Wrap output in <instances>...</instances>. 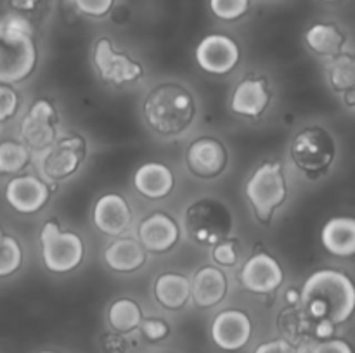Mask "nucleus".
I'll return each instance as SVG.
<instances>
[{"instance_id": "obj_1", "label": "nucleus", "mask_w": 355, "mask_h": 353, "mask_svg": "<svg viewBox=\"0 0 355 353\" xmlns=\"http://www.w3.org/2000/svg\"><path fill=\"white\" fill-rule=\"evenodd\" d=\"M300 301L314 318H329L333 324L349 320L355 307V289L340 270H318L304 284Z\"/></svg>"}, {"instance_id": "obj_2", "label": "nucleus", "mask_w": 355, "mask_h": 353, "mask_svg": "<svg viewBox=\"0 0 355 353\" xmlns=\"http://www.w3.org/2000/svg\"><path fill=\"white\" fill-rule=\"evenodd\" d=\"M196 106L189 90L175 83L153 89L142 104V114L149 127L159 135H179L193 123Z\"/></svg>"}, {"instance_id": "obj_3", "label": "nucleus", "mask_w": 355, "mask_h": 353, "mask_svg": "<svg viewBox=\"0 0 355 353\" xmlns=\"http://www.w3.org/2000/svg\"><path fill=\"white\" fill-rule=\"evenodd\" d=\"M245 192L257 218L262 221H269L274 217V211L284 203L288 196L286 180H284L281 163L267 161L259 166L250 176Z\"/></svg>"}, {"instance_id": "obj_4", "label": "nucleus", "mask_w": 355, "mask_h": 353, "mask_svg": "<svg viewBox=\"0 0 355 353\" xmlns=\"http://www.w3.org/2000/svg\"><path fill=\"white\" fill-rule=\"evenodd\" d=\"M42 258L51 272L66 273L82 263L85 249L75 232L62 230L55 221H47L40 232Z\"/></svg>"}, {"instance_id": "obj_5", "label": "nucleus", "mask_w": 355, "mask_h": 353, "mask_svg": "<svg viewBox=\"0 0 355 353\" xmlns=\"http://www.w3.org/2000/svg\"><path fill=\"white\" fill-rule=\"evenodd\" d=\"M336 154L331 134L321 127H309L298 132L291 142V158L295 165L309 175L326 172Z\"/></svg>"}, {"instance_id": "obj_6", "label": "nucleus", "mask_w": 355, "mask_h": 353, "mask_svg": "<svg viewBox=\"0 0 355 353\" xmlns=\"http://www.w3.org/2000/svg\"><path fill=\"white\" fill-rule=\"evenodd\" d=\"M37 64L33 35L0 37V83L10 85L31 75Z\"/></svg>"}, {"instance_id": "obj_7", "label": "nucleus", "mask_w": 355, "mask_h": 353, "mask_svg": "<svg viewBox=\"0 0 355 353\" xmlns=\"http://www.w3.org/2000/svg\"><path fill=\"white\" fill-rule=\"evenodd\" d=\"M85 158V141L80 135L55 138L40 152V172L49 180H66L80 168Z\"/></svg>"}, {"instance_id": "obj_8", "label": "nucleus", "mask_w": 355, "mask_h": 353, "mask_svg": "<svg viewBox=\"0 0 355 353\" xmlns=\"http://www.w3.org/2000/svg\"><path fill=\"white\" fill-rule=\"evenodd\" d=\"M94 64L104 82L118 87L137 82L144 73L137 61L130 59L123 52L114 51L113 44L106 37L97 40L96 48H94Z\"/></svg>"}, {"instance_id": "obj_9", "label": "nucleus", "mask_w": 355, "mask_h": 353, "mask_svg": "<svg viewBox=\"0 0 355 353\" xmlns=\"http://www.w3.org/2000/svg\"><path fill=\"white\" fill-rule=\"evenodd\" d=\"M231 227V215L217 201L205 199L187 211V230L198 242H220Z\"/></svg>"}, {"instance_id": "obj_10", "label": "nucleus", "mask_w": 355, "mask_h": 353, "mask_svg": "<svg viewBox=\"0 0 355 353\" xmlns=\"http://www.w3.org/2000/svg\"><path fill=\"white\" fill-rule=\"evenodd\" d=\"M55 120L58 116L54 106L45 99L37 100L21 121V137L24 145L35 152H42L54 144L58 138Z\"/></svg>"}, {"instance_id": "obj_11", "label": "nucleus", "mask_w": 355, "mask_h": 353, "mask_svg": "<svg viewBox=\"0 0 355 353\" xmlns=\"http://www.w3.org/2000/svg\"><path fill=\"white\" fill-rule=\"evenodd\" d=\"M196 61L211 75H225L239 62V47L227 35H208L198 45Z\"/></svg>"}, {"instance_id": "obj_12", "label": "nucleus", "mask_w": 355, "mask_h": 353, "mask_svg": "<svg viewBox=\"0 0 355 353\" xmlns=\"http://www.w3.org/2000/svg\"><path fill=\"white\" fill-rule=\"evenodd\" d=\"M252 320L241 310H224L211 322V339L225 352L245 348L252 339Z\"/></svg>"}, {"instance_id": "obj_13", "label": "nucleus", "mask_w": 355, "mask_h": 353, "mask_svg": "<svg viewBox=\"0 0 355 353\" xmlns=\"http://www.w3.org/2000/svg\"><path fill=\"white\" fill-rule=\"evenodd\" d=\"M241 284L246 291L257 294H267L276 291L283 284L284 273L274 256L267 253H257L241 270Z\"/></svg>"}, {"instance_id": "obj_14", "label": "nucleus", "mask_w": 355, "mask_h": 353, "mask_svg": "<svg viewBox=\"0 0 355 353\" xmlns=\"http://www.w3.org/2000/svg\"><path fill=\"white\" fill-rule=\"evenodd\" d=\"M51 197L47 183L35 175L16 176L6 187V199L16 211L24 215L37 213Z\"/></svg>"}, {"instance_id": "obj_15", "label": "nucleus", "mask_w": 355, "mask_h": 353, "mask_svg": "<svg viewBox=\"0 0 355 353\" xmlns=\"http://www.w3.org/2000/svg\"><path fill=\"white\" fill-rule=\"evenodd\" d=\"M187 168L200 179H211L224 172L227 151L217 138L203 137L189 145L186 154Z\"/></svg>"}, {"instance_id": "obj_16", "label": "nucleus", "mask_w": 355, "mask_h": 353, "mask_svg": "<svg viewBox=\"0 0 355 353\" xmlns=\"http://www.w3.org/2000/svg\"><path fill=\"white\" fill-rule=\"evenodd\" d=\"M94 225L107 235H120L132 221L128 203L120 194H104L94 206Z\"/></svg>"}, {"instance_id": "obj_17", "label": "nucleus", "mask_w": 355, "mask_h": 353, "mask_svg": "<svg viewBox=\"0 0 355 353\" xmlns=\"http://www.w3.org/2000/svg\"><path fill=\"white\" fill-rule=\"evenodd\" d=\"M179 241V227L175 220L165 213L149 215L139 225V242L153 253H165Z\"/></svg>"}, {"instance_id": "obj_18", "label": "nucleus", "mask_w": 355, "mask_h": 353, "mask_svg": "<svg viewBox=\"0 0 355 353\" xmlns=\"http://www.w3.org/2000/svg\"><path fill=\"white\" fill-rule=\"evenodd\" d=\"M270 92L263 78H250L239 83L231 99V109L241 116L257 118L267 109Z\"/></svg>"}, {"instance_id": "obj_19", "label": "nucleus", "mask_w": 355, "mask_h": 353, "mask_svg": "<svg viewBox=\"0 0 355 353\" xmlns=\"http://www.w3.org/2000/svg\"><path fill=\"white\" fill-rule=\"evenodd\" d=\"M227 294V279L224 272L215 266L198 270L191 282V296L201 308H210L220 303Z\"/></svg>"}, {"instance_id": "obj_20", "label": "nucleus", "mask_w": 355, "mask_h": 353, "mask_svg": "<svg viewBox=\"0 0 355 353\" xmlns=\"http://www.w3.org/2000/svg\"><path fill=\"white\" fill-rule=\"evenodd\" d=\"M134 185L144 197L163 199L175 185L172 170L163 163H144L134 173Z\"/></svg>"}, {"instance_id": "obj_21", "label": "nucleus", "mask_w": 355, "mask_h": 353, "mask_svg": "<svg viewBox=\"0 0 355 353\" xmlns=\"http://www.w3.org/2000/svg\"><path fill=\"white\" fill-rule=\"evenodd\" d=\"M321 241L331 255L352 256L355 253V220L350 217H335L326 221Z\"/></svg>"}, {"instance_id": "obj_22", "label": "nucleus", "mask_w": 355, "mask_h": 353, "mask_svg": "<svg viewBox=\"0 0 355 353\" xmlns=\"http://www.w3.org/2000/svg\"><path fill=\"white\" fill-rule=\"evenodd\" d=\"M104 260L116 272H134L146 263V249L135 239H118L104 251Z\"/></svg>"}, {"instance_id": "obj_23", "label": "nucleus", "mask_w": 355, "mask_h": 353, "mask_svg": "<svg viewBox=\"0 0 355 353\" xmlns=\"http://www.w3.org/2000/svg\"><path fill=\"white\" fill-rule=\"evenodd\" d=\"M155 296L168 310H179L191 298L189 279L182 273H163L156 279Z\"/></svg>"}, {"instance_id": "obj_24", "label": "nucleus", "mask_w": 355, "mask_h": 353, "mask_svg": "<svg viewBox=\"0 0 355 353\" xmlns=\"http://www.w3.org/2000/svg\"><path fill=\"white\" fill-rule=\"evenodd\" d=\"M305 42L315 54L335 57L342 52L345 38H343V33L335 24L319 23L309 28V31L305 33Z\"/></svg>"}, {"instance_id": "obj_25", "label": "nucleus", "mask_w": 355, "mask_h": 353, "mask_svg": "<svg viewBox=\"0 0 355 353\" xmlns=\"http://www.w3.org/2000/svg\"><path fill=\"white\" fill-rule=\"evenodd\" d=\"M107 320L118 332H130L142 322V311L134 300L120 298L107 310Z\"/></svg>"}, {"instance_id": "obj_26", "label": "nucleus", "mask_w": 355, "mask_h": 353, "mask_svg": "<svg viewBox=\"0 0 355 353\" xmlns=\"http://www.w3.org/2000/svg\"><path fill=\"white\" fill-rule=\"evenodd\" d=\"M328 80L336 92H347L355 85V61L352 55L338 54L328 62Z\"/></svg>"}, {"instance_id": "obj_27", "label": "nucleus", "mask_w": 355, "mask_h": 353, "mask_svg": "<svg viewBox=\"0 0 355 353\" xmlns=\"http://www.w3.org/2000/svg\"><path fill=\"white\" fill-rule=\"evenodd\" d=\"M30 152L19 142H2L0 144V173H17L26 166Z\"/></svg>"}, {"instance_id": "obj_28", "label": "nucleus", "mask_w": 355, "mask_h": 353, "mask_svg": "<svg viewBox=\"0 0 355 353\" xmlns=\"http://www.w3.org/2000/svg\"><path fill=\"white\" fill-rule=\"evenodd\" d=\"M23 263V249L12 235H2L0 239V277L16 272Z\"/></svg>"}, {"instance_id": "obj_29", "label": "nucleus", "mask_w": 355, "mask_h": 353, "mask_svg": "<svg viewBox=\"0 0 355 353\" xmlns=\"http://www.w3.org/2000/svg\"><path fill=\"white\" fill-rule=\"evenodd\" d=\"M250 0H210L211 12L224 21H234L245 16Z\"/></svg>"}, {"instance_id": "obj_30", "label": "nucleus", "mask_w": 355, "mask_h": 353, "mask_svg": "<svg viewBox=\"0 0 355 353\" xmlns=\"http://www.w3.org/2000/svg\"><path fill=\"white\" fill-rule=\"evenodd\" d=\"M17 35H33L30 21L17 12H9L0 17V37H17Z\"/></svg>"}, {"instance_id": "obj_31", "label": "nucleus", "mask_w": 355, "mask_h": 353, "mask_svg": "<svg viewBox=\"0 0 355 353\" xmlns=\"http://www.w3.org/2000/svg\"><path fill=\"white\" fill-rule=\"evenodd\" d=\"M73 2H75L76 9H78L80 12L92 17H101L106 16V14L110 12L114 0H73Z\"/></svg>"}, {"instance_id": "obj_32", "label": "nucleus", "mask_w": 355, "mask_h": 353, "mask_svg": "<svg viewBox=\"0 0 355 353\" xmlns=\"http://www.w3.org/2000/svg\"><path fill=\"white\" fill-rule=\"evenodd\" d=\"M17 111V96L9 85L0 83V121H6L14 116Z\"/></svg>"}, {"instance_id": "obj_33", "label": "nucleus", "mask_w": 355, "mask_h": 353, "mask_svg": "<svg viewBox=\"0 0 355 353\" xmlns=\"http://www.w3.org/2000/svg\"><path fill=\"white\" fill-rule=\"evenodd\" d=\"M214 260L220 265L231 266L238 262V249L232 241H220L214 248Z\"/></svg>"}, {"instance_id": "obj_34", "label": "nucleus", "mask_w": 355, "mask_h": 353, "mask_svg": "<svg viewBox=\"0 0 355 353\" xmlns=\"http://www.w3.org/2000/svg\"><path fill=\"white\" fill-rule=\"evenodd\" d=\"M168 331V325L159 318H148V320L142 322V332L149 341H159V339L166 338Z\"/></svg>"}, {"instance_id": "obj_35", "label": "nucleus", "mask_w": 355, "mask_h": 353, "mask_svg": "<svg viewBox=\"0 0 355 353\" xmlns=\"http://www.w3.org/2000/svg\"><path fill=\"white\" fill-rule=\"evenodd\" d=\"M311 353H352V348L343 339H322L311 350Z\"/></svg>"}, {"instance_id": "obj_36", "label": "nucleus", "mask_w": 355, "mask_h": 353, "mask_svg": "<svg viewBox=\"0 0 355 353\" xmlns=\"http://www.w3.org/2000/svg\"><path fill=\"white\" fill-rule=\"evenodd\" d=\"M253 353H298L291 343H288L286 339H272V341L262 343V345L257 346V350Z\"/></svg>"}, {"instance_id": "obj_37", "label": "nucleus", "mask_w": 355, "mask_h": 353, "mask_svg": "<svg viewBox=\"0 0 355 353\" xmlns=\"http://www.w3.org/2000/svg\"><path fill=\"white\" fill-rule=\"evenodd\" d=\"M335 332V324L329 318H319L318 325H315V334L321 339H329Z\"/></svg>"}, {"instance_id": "obj_38", "label": "nucleus", "mask_w": 355, "mask_h": 353, "mask_svg": "<svg viewBox=\"0 0 355 353\" xmlns=\"http://www.w3.org/2000/svg\"><path fill=\"white\" fill-rule=\"evenodd\" d=\"M38 0H10V6L17 10H33Z\"/></svg>"}, {"instance_id": "obj_39", "label": "nucleus", "mask_w": 355, "mask_h": 353, "mask_svg": "<svg viewBox=\"0 0 355 353\" xmlns=\"http://www.w3.org/2000/svg\"><path fill=\"white\" fill-rule=\"evenodd\" d=\"M284 298H286L288 303H291V305L300 303V291L295 289V287H291V289L286 291V294H284Z\"/></svg>"}, {"instance_id": "obj_40", "label": "nucleus", "mask_w": 355, "mask_h": 353, "mask_svg": "<svg viewBox=\"0 0 355 353\" xmlns=\"http://www.w3.org/2000/svg\"><path fill=\"white\" fill-rule=\"evenodd\" d=\"M343 96H345V102L349 104L350 107H352L354 106V97H355L354 89L352 90H347V92H343Z\"/></svg>"}, {"instance_id": "obj_41", "label": "nucleus", "mask_w": 355, "mask_h": 353, "mask_svg": "<svg viewBox=\"0 0 355 353\" xmlns=\"http://www.w3.org/2000/svg\"><path fill=\"white\" fill-rule=\"evenodd\" d=\"M40 353H58V352H40Z\"/></svg>"}, {"instance_id": "obj_42", "label": "nucleus", "mask_w": 355, "mask_h": 353, "mask_svg": "<svg viewBox=\"0 0 355 353\" xmlns=\"http://www.w3.org/2000/svg\"><path fill=\"white\" fill-rule=\"evenodd\" d=\"M2 235H3V234H2V228H0V239H2Z\"/></svg>"}, {"instance_id": "obj_43", "label": "nucleus", "mask_w": 355, "mask_h": 353, "mask_svg": "<svg viewBox=\"0 0 355 353\" xmlns=\"http://www.w3.org/2000/svg\"><path fill=\"white\" fill-rule=\"evenodd\" d=\"M326 2H336V0H326Z\"/></svg>"}]
</instances>
